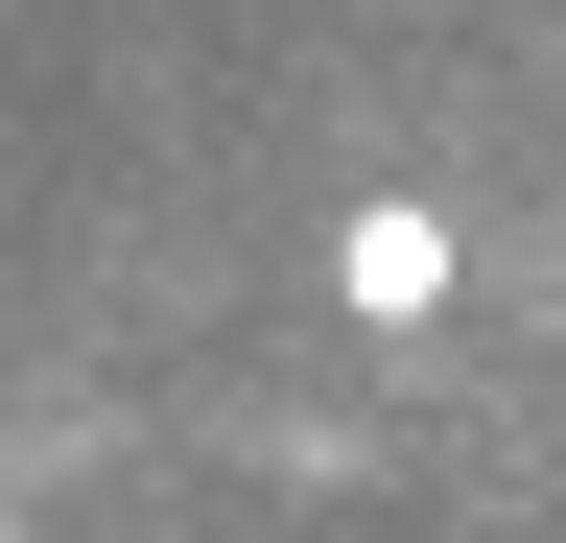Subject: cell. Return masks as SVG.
<instances>
[{
  "label": "cell",
  "mask_w": 566,
  "mask_h": 543,
  "mask_svg": "<svg viewBox=\"0 0 566 543\" xmlns=\"http://www.w3.org/2000/svg\"><path fill=\"white\" fill-rule=\"evenodd\" d=\"M0 543H566V0H0Z\"/></svg>",
  "instance_id": "obj_1"
}]
</instances>
